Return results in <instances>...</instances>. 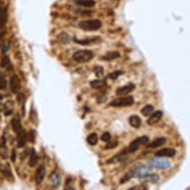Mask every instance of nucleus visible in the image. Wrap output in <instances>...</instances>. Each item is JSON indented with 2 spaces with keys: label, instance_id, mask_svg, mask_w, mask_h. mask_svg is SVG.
<instances>
[{
  "label": "nucleus",
  "instance_id": "obj_1",
  "mask_svg": "<svg viewBox=\"0 0 190 190\" xmlns=\"http://www.w3.org/2000/svg\"><path fill=\"white\" fill-rule=\"evenodd\" d=\"M79 27L85 31H96L101 27V22L99 19L84 20L79 23Z\"/></svg>",
  "mask_w": 190,
  "mask_h": 190
},
{
  "label": "nucleus",
  "instance_id": "obj_2",
  "mask_svg": "<svg viewBox=\"0 0 190 190\" xmlns=\"http://www.w3.org/2000/svg\"><path fill=\"white\" fill-rule=\"evenodd\" d=\"M134 104V99L131 96H126V97H119L116 100L111 101L110 106L114 108H124V106H131Z\"/></svg>",
  "mask_w": 190,
  "mask_h": 190
},
{
  "label": "nucleus",
  "instance_id": "obj_3",
  "mask_svg": "<svg viewBox=\"0 0 190 190\" xmlns=\"http://www.w3.org/2000/svg\"><path fill=\"white\" fill-rule=\"evenodd\" d=\"M94 58V53L91 50H79L73 55V59L78 63H86Z\"/></svg>",
  "mask_w": 190,
  "mask_h": 190
},
{
  "label": "nucleus",
  "instance_id": "obj_4",
  "mask_svg": "<svg viewBox=\"0 0 190 190\" xmlns=\"http://www.w3.org/2000/svg\"><path fill=\"white\" fill-rule=\"evenodd\" d=\"M149 165L158 169H166L170 167V162L168 160L160 159V158H151L149 160Z\"/></svg>",
  "mask_w": 190,
  "mask_h": 190
},
{
  "label": "nucleus",
  "instance_id": "obj_5",
  "mask_svg": "<svg viewBox=\"0 0 190 190\" xmlns=\"http://www.w3.org/2000/svg\"><path fill=\"white\" fill-rule=\"evenodd\" d=\"M175 154H176V150L174 148H170V147L162 148V149L155 152V156L156 157H173Z\"/></svg>",
  "mask_w": 190,
  "mask_h": 190
},
{
  "label": "nucleus",
  "instance_id": "obj_6",
  "mask_svg": "<svg viewBox=\"0 0 190 190\" xmlns=\"http://www.w3.org/2000/svg\"><path fill=\"white\" fill-rule=\"evenodd\" d=\"M45 175H46L45 165H44V164L39 165L37 170H36V173H35V181H36V183H37L38 185H40V184L43 182L44 178H45Z\"/></svg>",
  "mask_w": 190,
  "mask_h": 190
},
{
  "label": "nucleus",
  "instance_id": "obj_7",
  "mask_svg": "<svg viewBox=\"0 0 190 190\" xmlns=\"http://www.w3.org/2000/svg\"><path fill=\"white\" fill-rule=\"evenodd\" d=\"M17 134V146L19 147V148H21V147H24L25 146V144H26V142H27V140H28V134H27V131H25L24 129H22L21 131H20Z\"/></svg>",
  "mask_w": 190,
  "mask_h": 190
},
{
  "label": "nucleus",
  "instance_id": "obj_8",
  "mask_svg": "<svg viewBox=\"0 0 190 190\" xmlns=\"http://www.w3.org/2000/svg\"><path fill=\"white\" fill-rule=\"evenodd\" d=\"M10 89H11L12 93H15V94L21 89V82H20L19 77L17 75H13L10 78Z\"/></svg>",
  "mask_w": 190,
  "mask_h": 190
},
{
  "label": "nucleus",
  "instance_id": "obj_9",
  "mask_svg": "<svg viewBox=\"0 0 190 190\" xmlns=\"http://www.w3.org/2000/svg\"><path fill=\"white\" fill-rule=\"evenodd\" d=\"M134 88H135V86L134 84H131V83H129V84L124 85L123 87L118 88L116 93L118 96H126V95H129V93H131L132 91L134 90Z\"/></svg>",
  "mask_w": 190,
  "mask_h": 190
},
{
  "label": "nucleus",
  "instance_id": "obj_10",
  "mask_svg": "<svg viewBox=\"0 0 190 190\" xmlns=\"http://www.w3.org/2000/svg\"><path fill=\"white\" fill-rule=\"evenodd\" d=\"M162 118V111H153V113L150 114L149 119H147V124L149 126H152V124H156L157 121H159V119Z\"/></svg>",
  "mask_w": 190,
  "mask_h": 190
},
{
  "label": "nucleus",
  "instance_id": "obj_11",
  "mask_svg": "<svg viewBox=\"0 0 190 190\" xmlns=\"http://www.w3.org/2000/svg\"><path fill=\"white\" fill-rule=\"evenodd\" d=\"M147 142H148V136H147V135H142V136L136 137L135 139L132 140L131 144H129V145H131V146H134V147H137V148H139V145L144 144H147Z\"/></svg>",
  "mask_w": 190,
  "mask_h": 190
},
{
  "label": "nucleus",
  "instance_id": "obj_12",
  "mask_svg": "<svg viewBox=\"0 0 190 190\" xmlns=\"http://www.w3.org/2000/svg\"><path fill=\"white\" fill-rule=\"evenodd\" d=\"M166 142L165 137H157L154 140H152L150 144H148L146 146L148 148H155V147H159L161 145H163Z\"/></svg>",
  "mask_w": 190,
  "mask_h": 190
},
{
  "label": "nucleus",
  "instance_id": "obj_13",
  "mask_svg": "<svg viewBox=\"0 0 190 190\" xmlns=\"http://www.w3.org/2000/svg\"><path fill=\"white\" fill-rule=\"evenodd\" d=\"M129 124L132 127H134V129H139V126H141V119L136 114H132V116H129Z\"/></svg>",
  "mask_w": 190,
  "mask_h": 190
},
{
  "label": "nucleus",
  "instance_id": "obj_14",
  "mask_svg": "<svg viewBox=\"0 0 190 190\" xmlns=\"http://www.w3.org/2000/svg\"><path fill=\"white\" fill-rule=\"evenodd\" d=\"M121 57V54L118 51H113V52H108L106 55H104L101 57V60L104 61H113V60H116Z\"/></svg>",
  "mask_w": 190,
  "mask_h": 190
},
{
  "label": "nucleus",
  "instance_id": "obj_15",
  "mask_svg": "<svg viewBox=\"0 0 190 190\" xmlns=\"http://www.w3.org/2000/svg\"><path fill=\"white\" fill-rule=\"evenodd\" d=\"M38 160H39V157H38L37 152H36L35 148H32V149H31V152H30V156H29V166L30 167H34V166L38 163Z\"/></svg>",
  "mask_w": 190,
  "mask_h": 190
},
{
  "label": "nucleus",
  "instance_id": "obj_16",
  "mask_svg": "<svg viewBox=\"0 0 190 190\" xmlns=\"http://www.w3.org/2000/svg\"><path fill=\"white\" fill-rule=\"evenodd\" d=\"M98 40H100V37H93V38H86V39H82V40H79V39H74V41L78 44H81V45H90L92 43L97 42Z\"/></svg>",
  "mask_w": 190,
  "mask_h": 190
},
{
  "label": "nucleus",
  "instance_id": "obj_17",
  "mask_svg": "<svg viewBox=\"0 0 190 190\" xmlns=\"http://www.w3.org/2000/svg\"><path fill=\"white\" fill-rule=\"evenodd\" d=\"M11 126H12L13 131H14L15 134H18V132H19L23 129L19 118H14V119H13L11 121Z\"/></svg>",
  "mask_w": 190,
  "mask_h": 190
},
{
  "label": "nucleus",
  "instance_id": "obj_18",
  "mask_svg": "<svg viewBox=\"0 0 190 190\" xmlns=\"http://www.w3.org/2000/svg\"><path fill=\"white\" fill-rule=\"evenodd\" d=\"M75 3L77 5H79V6L90 8V7L95 6L96 2L94 1V0H75Z\"/></svg>",
  "mask_w": 190,
  "mask_h": 190
},
{
  "label": "nucleus",
  "instance_id": "obj_19",
  "mask_svg": "<svg viewBox=\"0 0 190 190\" xmlns=\"http://www.w3.org/2000/svg\"><path fill=\"white\" fill-rule=\"evenodd\" d=\"M106 83L105 80H94L91 82V87L94 89H101V88L106 87Z\"/></svg>",
  "mask_w": 190,
  "mask_h": 190
},
{
  "label": "nucleus",
  "instance_id": "obj_20",
  "mask_svg": "<svg viewBox=\"0 0 190 190\" xmlns=\"http://www.w3.org/2000/svg\"><path fill=\"white\" fill-rule=\"evenodd\" d=\"M99 141V136L96 132H92L87 136V142L90 145H96Z\"/></svg>",
  "mask_w": 190,
  "mask_h": 190
},
{
  "label": "nucleus",
  "instance_id": "obj_21",
  "mask_svg": "<svg viewBox=\"0 0 190 190\" xmlns=\"http://www.w3.org/2000/svg\"><path fill=\"white\" fill-rule=\"evenodd\" d=\"M50 178H51V181H52V183H53L54 187H58L60 185V183H61V176L59 175V173L53 172L51 174Z\"/></svg>",
  "mask_w": 190,
  "mask_h": 190
},
{
  "label": "nucleus",
  "instance_id": "obj_22",
  "mask_svg": "<svg viewBox=\"0 0 190 190\" xmlns=\"http://www.w3.org/2000/svg\"><path fill=\"white\" fill-rule=\"evenodd\" d=\"M153 111H154V108H153V106L152 105H146V106H144V108L141 109V114L142 116H150L152 113H153Z\"/></svg>",
  "mask_w": 190,
  "mask_h": 190
},
{
  "label": "nucleus",
  "instance_id": "obj_23",
  "mask_svg": "<svg viewBox=\"0 0 190 190\" xmlns=\"http://www.w3.org/2000/svg\"><path fill=\"white\" fill-rule=\"evenodd\" d=\"M58 39H59L60 42L63 43V44H69L70 42H71V38H70V36L68 35L66 32L60 33L58 35Z\"/></svg>",
  "mask_w": 190,
  "mask_h": 190
},
{
  "label": "nucleus",
  "instance_id": "obj_24",
  "mask_svg": "<svg viewBox=\"0 0 190 190\" xmlns=\"http://www.w3.org/2000/svg\"><path fill=\"white\" fill-rule=\"evenodd\" d=\"M7 18H8V14H7V8H5L0 10V25H4L7 21Z\"/></svg>",
  "mask_w": 190,
  "mask_h": 190
},
{
  "label": "nucleus",
  "instance_id": "obj_25",
  "mask_svg": "<svg viewBox=\"0 0 190 190\" xmlns=\"http://www.w3.org/2000/svg\"><path fill=\"white\" fill-rule=\"evenodd\" d=\"M134 177V169L131 171H129L127 173H126L124 175V177L121 179V184H124V182H126V181H129V180H131V179Z\"/></svg>",
  "mask_w": 190,
  "mask_h": 190
},
{
  "label": "nucleus",
  "instance_id": "obj_26",
  "mask_svg": "<svg viewBox=\"0 0 190 190\" xmlns=\"http://www.w3.org/2000/svg\"><path fill=\"white\" fill-rule=\"evenodd\" d=\"M123 74H124L123 71H114V72L111 73V74L109 75V78H110V79H111L113 81H114V80L118 79V78L121 76V75H123Z\"/></svg>",
  "mask_w": 190,
  "mask_h": 190
},
{
  "label": "nucleus",
  "instance_id": "obj_27",
  "mask_svg": "<svg viewBox=\"0 0 190 190\" xmlns=\"http://www.w3.org/2000/svg\"><path fill=\"white\" fill-rule=\"evenodd\" d=\"M94 72H95V74L97 77L104 76V68L101 67V66H96L95 68H94Z\"/></svg>",
  "mask_w": 190,
  "mask_h": 190
},
{
  "label": "nucleus",
  "instance_id": "obj_28",
  "mask_svg": "<svg viewBox=\"0 0 190 190\" xmlns=\"http://www.w3.org/2000/svg\"><path fill=\"white\" fill-rule=\"evenodd\" d=\"M10 64V60H9V57L8 56H3L1 59V62H0V65H1V67H7V65Z\"/></svg>",
  "mask_w": 190,
  "mask_h": 190
},
{
  "label": "nucleus",
  "instance_id": "obj_29",
  "mask_svg": "<svg viewBox=\"0 0 190 190\" xmlns=\"http://www.w3.org/2000/svg\"><path fill=\"white\" fill-rule=\"evenodd\" d=\"M111 135L110 132H104L101 136V139L105 142H109L111 140Z\"/></svg>",
  "mask_w": 190,
  "mask_h": 190
},
{
  "label": "nucleus",
  "instance_id": "obj_30",
  "mask_svg": "<svg viewBox=\"0 0 190 190\" xmlns=\"http://www.w3.org/2000/svg\"><path fill=\"white\" fill-rule=\"evenodd\" d=\"M2 172H3V174L6 176L7 178H10L11 180H13V174H12L11 171H10L9 167H7L6 169H3V170H2Z\"/></svg>",
  "mask_w": 190,
  "mask_h": 190
},
{
  "label": "nucleus",
  "instance_id": "obj_31",
  "mask_svg": "<svg viewBox=\"0 0 190 190\" xmlns=\"http://www.w3.org/2000/svg\"><path fill=\"white\" fill-rule=\"evenodd\" d=\"M106 101V94L105 92L101 93L100 95L98 96V101L99 103H104V101Z\"/></svg>",
  "mask_w": 190,
  "mask_h": 190
},
{
  "label": "nucleus",
  "instance_id": "obj_32",
  "mask_svg": "<svg viewBox=\"0 0 190 190\" xmlns=\"http://www.w3.org/2000/svg\"><path fill=\"white\" fill-rule=\"evenodd\" d=\"M119 145V142L118 141H114V142H111V144H108L106 145V149H113V148H116V146Z\"/></svg>",
  "mask_w": 190,
  "mask_h": 190
},
{
  "label": "nucleus",
  "instance_id": "obj_33",
  "mask_svg": "<svg viewBox=\"0 0 190 190\" xmlns=\"http://www.w3.org/2000/svg\"><path fill=\"white\" fill-rule=\"evenodd\" d=\"M28 137H29V141L33 142L34 140H35V131L31 129V131H29V135H28Z\"/></svg>",
  "mask_w": 190,
  "mask_h": 190
},
{
  "label": "nucleus",
  "instance_id": "obj_34",
  "mask_svg": "<svg viewBox=\"0 0 190 190\" xmlns=\"http://www.w3.org/2000/svg\"><path fill=\"white\" fill-rule=\"evenodd\" d=\"M6 86H7V82H6V80L3 78V79L0 81V89L4 90L5 88H6Z\"/></svg>",
  "mask_w": 190,
  "mask_h": 190
},
{
  "label": "nucleus",
  "instance_id": "obj_35",
  "mask_svg": "<svg viewBox=\"0 0 190 190\" xmlns=\"http://www.w3.org/2000/svg\"><path fill=\"white\" fill-rule=\"evenodd\" d=\"M11 160L13 161V162L16 160V150L15 149H13L11 151Z\"/></svg>",
  "mask_w": 190,
  "mask_h": 190
},
{
  "label": "nucleus",
  "instance_id": "obj_36",
  "mask_svg": "<svg viewBox=\"0 0 190 190\" xmlns=\"http://www.w3.org/2000/svg\"><path fill=\"white\" fill-rule=\"evenodd\" d=\"M134 190H147V187L144 186V184H142V185H139V186H137V187L135 186Z\"/></svg>",
  "mask_w": 190,
  "mask_h": 190
},
{
  "label": "nucleus",
  "instance_id": "obj_37",
  "mask_svg": "<svg viewBox=\"0 0 190 190\" xmlns=\"http://www.w3.org/2000/svg\"><path fill=\"white\" fill-rule=\"evenodd\" d=\"M3 48H4V49H3V53H5V52L8 50V46H7V45H4Z\"/></svg>",
  "mask_w": 190,
  "mask_h": 190
},
{
  "label": "nucleus",
  "instance_id": "obj_38",
  "mask_svg": "<svg viewBox=\"0 0 190 190\" xmlns=\"http://www.w3.org/2000/svg\"><path fill=\"white\" fill-rule=\"evenodd\" d=\"M64 190H75L74 188H73V187H70V186H67L66 188H65Z\"/></svg>",
  "mask_w": 190,
  "mask_h": 190
},
{
  "label": "nucleus",
  "instance_id": "obj_39",
  "mask_svg": "<svg viewBox=\"0 0 190 190\" xmlns=\"http://www.w3.org/2000/svg\"><path fill=\"white\" fill-rule=\"evenodd\" d=\"M12 114V111H7V113H5V116H9Z\"/></svg>",
  "mask_w": 190,
  "mask_h": 190
},
{
  "label": "nucleus",
  "instance_id": "obj_40",
  "mask_svg": "<svg viewBox=\"0 0 190 190\" xmlns=\"http://www.w3.org/2000/svg\"><path fill=\"white\" fill-rule=\"evenodd\" d=\"M3 36H4V33H2V34L0 33V39H1L2 37H3Z\"/></svg>",
  "mask_w": 190,
  "mask_h": 190
},
{
  "label": "nucleus",
  "instance_id": "obj_41",
  "mask_svg": "<svg viewBox=\"0 0 190 190\" xmlns=\"http://www.w3.org/2000/svg\"><path fill=\"white\" fill-rule=\"evenodd\" d=\"M127 190H134V186L131 187V188H129V189H127Z\"/></svg>",
  "mask_w": 190,
  "mask_h": 190
},
{
  "label": "nucleus",
  "instance_id": "obj_42",
  "mask_svg": "<svg viewBox=\"0 0 190 190\" xmlns=\"http://www.w3.org/2000/svg\"><path fill=\"white\" fill-rule=\"evenodd\" d=\"M3 78H4L3 76H1V75H0V81H1L2 79H3Z\"/></svg>",
  "mask_w": 190,
  "mask_h": 190
},
{
  "label": "nucleus",
  "instance_id": "obj_43",
  "mask_svg": "<svg viewBox=\"0 0 190 190\" xmlns=\"http://www.w3.org/2000/svg\"><path fill=\"white\" fill-rule=\"evenodd\" d=\"M0 99H2V96L1 95H0Z\"/></svg>",
  "mask_w": 190,
  "mask_h": 190
}]
</instances>
